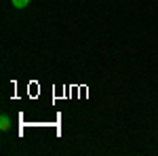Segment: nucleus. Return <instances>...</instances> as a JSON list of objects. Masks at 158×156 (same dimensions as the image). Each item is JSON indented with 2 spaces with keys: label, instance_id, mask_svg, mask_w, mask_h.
<instances>
[{
  "label": "nucleus",
  "instance_id": "1",
  "mask_svg": "<svg viewBox=\"0 0 158 156\" xmlns=\"http://www.w3.org/2000/svg\"><path fill=\"white\" fill-rule=\"evenodd\" d=\"M0 129H2V131H9V129H11V118H9V116H2V118H0Z\"/></svg>",
  "mask_w": 158,
  "mask_h": 156
},
{
  "label": "nucleus",
  "instance_id": "2",
  "mask_svg": "<svg viewBox=\"0 0 158 156\" xmlns=\"http://www.w3.org/2000/svg\"><path fill=\"white\" fill-rule=\"evenodd\" d=\"M11 2H13L15 9H25V6L30 4V0H11Z\"/></svg>",
  "mask_w": 158,
  "mask_h": 156
}]
</instances>
